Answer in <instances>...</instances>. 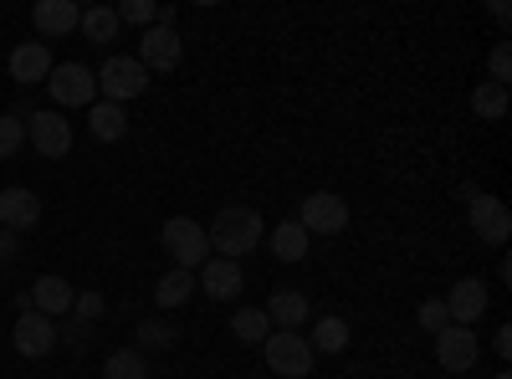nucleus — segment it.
I'll list each match as a JSON object with an SVG mask.
<instances>
[{
    "instance_id": "nucleus-23",
    "label": "nucleus",
    "mask_w": 512,
    "mask_h": 379,
    "mask_svg": "<svg viewBox=\"0 0 512 379\" xmlns=\"http://www.w3.org/2000/svg\"><path fill=\"white\" fill-rule=\"evenodd\" d=\"M118 11L113 6H88V11H82V21H77V31L82 36H88V41H98V47H108V41L118 36Z\"/></svg>"
},
{
    "instance_id": "nucleus-8",
    "label": "nucleus",
    "mask_w": 512,
    "mask_h": 379,
    "mask_svg": "<svg viewBox=\"0 0 512 379\" xmlns=\"http://www.w3.org/2000/svg\"><path fill=\"white\" fill-rule=\"evenodd\" d=\"M180 57H185L180 31H169V26H149V31L139 36V67H144V72H175V67H180Z\"/></svg>"
},
{
    "instance_id": "nucleus-29",
    "label": "nucleus",
    "mask_w": 512,
    "mask_h": 379,
    "mask_svg": "<svg viewBox=\"0 0 512 379\" xmlns=\"http://www.w3.org/2000/svg\"><path fill=\"white\" fill-rule=\"evenodd\" d=\"M113 11H118V21H134V26H154V16H159L154 0H123Z\"/></svg>"
},
{
    "instance_id": "nucleus-6",
    "label": "nucleus",
    "mask_w": 512,
    "mask_h": 379,
    "mask_svg": "<svg viewBox=\"0 0 512 379\" xmlns=\"http://www.w3.org/2000/svg\"><path fill=\"white\" fill-rule=\"evenodd\" d=\"M52 98L62 103V108H93V98H98V72L93 67H82V62H62V67H52Z\"/></svg>"
},
{
    "instance_id": "nucleus-21",
    "label": "nucleus",
    "mask_w": 512,
    "mask_h": 379,
    "mask_svg": "<svg viewBox=\"0 0 512 379\" xmlns=\"http://www.w3.org/2000/svg\"><path fill=\"white\" fill-rule=\"evenodd\" d=\"M313 354H344L349 349V323L344 318H318L313 333H303Z\"/></svg>"
},
{
    "instance_id": "nucleus-17",
    "label": "nucleus",
    "mask_w": 512,
    "mask_h": 379,
    "mask_svg": "<svg viewBox=\"0 0 512 379\" xmlns=\"http://www.w3.org/2000/svg\"><path fill=\"white\" fill-rule=\"evenodd\" d=\"M11 77H16V82H47V77H52L47 41H21V47L11 52Z\"/></svg>"
},
{
    "instance_id": "nucleus-19",
    "label": "nucleus",
    "mask_w": 512,
    "mask_h": 379,
    "mask_svg": "<svg viewBox=\"0 0 512 379\" xmlns=\"http://www.w3.org/2000/svg\"><path fill=\"white\" fill-rule=\"evenodd\" d=\"M308 241H313V236H308L303 226H297V221H282V226L272 231L267 251H272L277 262H303V257H308Z\"/></svg>"
},
{
    "instance_id": "nucleus-26",
    "label": "nucleus",
    "mask_w": 512,
    "mask_h": 379,
    "mask_svg": "<svg viewBox=\"0 0 512 379\" xmlns=\"http://www.w3.org/2000/svg\"><path fill=\"white\" fill-rule=\"evenodd\" d=\"M472 108L487 118V123H497L502 113H507V88H497V82H477V93H472Z\"/></svg>"
},
{
    "instance_id": "nucleus-32",
    "label": "nucleus",
    "mask_w": 512,
    "mask_h": 379,
    "mask_svg": "<svg viewBox=\"0 0 512 379\" xmlns=\"http://www.w3.org/2000/svg\"><path fill=\"white\" fill-rule=\"evenodd\" d=\"M487 72H492V82H497V88H507V77H512V57H507V41H502V47H492V57H487Z\"/></svg>"
},
{
    "instance_id": "nucleus-4",
    "label": "nucleus",
    "mask_w": 512,
    "mask_h": 379,
    "mask_svg": "<svg viewBox=\"0 0 512 379\" xmlns=\"http://www.w3.org/2000/svg\"><path fill=\"white\" fill-rule=\"evenodd\" d=\"M149 88V72L139 67V57H108L103 67H98V93H103V103H128V98H139Z\"/></svg>"
},
{
    "instance_id": "nucleus-5",
    "label": "nucleus",
    "mask_w": 512,
    "mask_h": 379,
    "mask_svg": "<svg viewBox=\"0 0 512 379\" xmlns=\"http://www.w3.org/2000/svg\"><path fill=\"white\" fill-rule=\"evenodd\" d=\"M297 226H303L308 236H338L349 226V205L344 195H333V190H318L303 200V210H297Z\"/></svg>"
},
{
    "instance_id": "nucleus-30",
    "label": "nucleus",
    "mask_w": 512,
    "mask_h": 379,
    "mask_svg": "<svg viewBox=\"0 0 512 379\" xmlns=\"http://www.w3.org/2000/svg\"><path fill=\"white\" fill-rule=\"evenodd\" d=\"M415 318H420V328H425V333H441V328H451V313H446V303H441V298L420 303V313H415Z\"/></svg>"
},
{
    "instance_id": "nucleus-28",
    "label": "nucleus",
    "mask_w": 512,
    "mask_h": 379,
    "mask_svg": "<svg viewBox=\"0 0 512 379\" xmlns=\"http://www.w3.org/2000/svg\"><path fill=\"white\" fill-rule=\"evenodd\" d=\"M134 333H139V354H144V349H169V344H175V328H169V323H159V318L139 323Z\"/></svg>"
},
{
    "instance_id": "nucleus-7",
    "label": "nucleus",
    "mask_w": 512,
    "mask_h": 379,
    "mask_svg": "<svg viewBox=\"0 0 512 379\" xmlns=\"http://www.w3.org/2000/svg\"><path fill=\"white\" fill-rule=\"evenodd\" d=\"M11 344H16V354L21 359H47L62 339H57V318H47V313H21L16 318V328H11Z\"/></svg>"
},
{
    "instance_id": "nucleus-18",
    "label": "nucleus",
    "mask_w": 512,
    "mask_h": 379,
    "mask_svg": "<svg viewBox=\"0 0 512 379\" xmlns=\"http://www.w3.org/2000/svg\"><path fill=\"white\" fill-rule=\"evenodd\" d=\"M267 318H272V328H303L308 318H313V303L303 298V292H272V303L262 308Z\"/></svg>"
},
{
    "instance_id": "nucleus-16",
    "label": "nucleus",
    "mask_w": 512,
    "mask_h": 379,
    "mask_svg": "<svg viewBox=\"0 0 512 379\" xmlns=\"http://www.w3.org/2000/svg\"><path fill=\"white\" fill-rule=\"evenodd\" d=\"M41 221V200L31 190H0V226L6 231H31Z\"/></svg>"
},
{
    "instance_id": "nucleus-35",
    "label": "nucleus",
    "mask_w": 512,
    "mask_h": 379,
    "mask_svg": "<svg viewBox=\"0 0 512 379\" xmlns=\"http://www.w3.org/2000/svg\"><path fill=\"white\" fill-rule=\"evenodd\" d=\"M497 354H502V359L512 354V328H497Z\"/></svg>"
},
{
    "instance_id": "nucleus-11",
    "label": "nucleus",
    "mask_w": 512,
    "mask_h": 379,
    "mask_svg": "<svg viewBox=\"0 0 512 379\" xmlns=\"http://www.w3.org/2000/svg\"><path fill=\"white\" fill-rule=\"evenodd\" d=\"M472 231L487 241V246H507L512 236V216L497 195H472Z\"/></svg>"
},
{
    "instance_id": "nucleus-14",
    "label": "nucleus",
    "mask_w": 512,
    "mask_h": 379,
    "mask_svg": "<svg viewBox=\"0 0 512 379\" xmlns=\"http://www.w3.org/2000/svg\"><path fill=\"white\" fill-rule=\"evenodd\" d=\"M77 21H82V6H72V0H36L31 6V26L41 36H67L77 31Z\"/></svg>"
},
{
    "instance_id": "nucleus-36",
    "label": "nucleus",
    "mask_w": 512,
    "mask_h": 379,
    "mask_svg": "<svg viewBox=\"0 0 512 379\" xmlns=\"http://www.w3.org/2000/svg\"><path fill=\"white\" fill-rule=\"evenodd\" d=\"M497 379H507V374H497Z\"/></svg>"
},
{
    "instance_id": "nucleus-24",
    "label": "nucleus",
    "mask_w": 512,
    "mask_h": 379,
    "mask_svg": "<svg viewBox=\"0 0 512 379\" xmlns=\"http://www.w3.org/2000/svg\"><path fill=\"white\" fill-rule=\"evenodd\" d=\"M231 333L241 344H267L272 339V318L262 313V308H241L236 318H231Z\"/></svg>"
},
{
    "instance_id": "nucleus-12",
    "label": "nucleus",
    "mask_w": 512,
    "mask_h": 379,
    "mask_svg": "<svg viewBox=\"0 0 512 379\" xmlns=\"http://www.w3.org/2000/svg\"><path fill=\"white\" fill-rule=\"evenodd\" d=\"M446 313H451L456 328L482 323V313H487V287H482L477 277H461V282L451 287V298H446Z\"/></svg>"
},
{
    "instance_id": "nucleus-20",
    "label": "nucleus",
    "mask_w": 512,
    "mask_h": 379,
    "mask_svg": "<svg viewBox=\"0 0 512 379\" xmlns=\"http://www.w3.org/2000/svg\"><path fill=\"white\" fill-rule=\"evenodd\" d=\"M88 129H93V139L118 144V139L128 134V113H123L118 103H93V108H88Z\"/></svg>"
},
{
    "instance_id": "nucleus-1",
    "label": "nucleus",
    "mask_w": 512,
    "mask_h": 379,
    "mask_svg": "<svg viewBox=\"0 0 512 379\" xmlns=\"http://www.w3.org/2000/svg\"><path fill=\"white\" fill-rule=\"evenodd\" d=\"M262 236H267V226H262V216H256L251 205H226L221 216L205 226L210 251H216V257H226V262H241L246 251L262 246Z\"/></svg>"
},
{
    "instance_id": "nucleus-34",
    "label": "nucleus",
    "mask_w": 512,
    "mask_h": 379,
    "mask_svg": "<svg viewBox=\"0 0 512 379\" xmlns=\"http://www.w3.org/2000/svg\"><path fill=\"white\" fill-rule=\"evenodd\" d=\"M16 251H21L16 231H6V226H0V267H6V262H16Z\"/></svg>"
},
{
    "instance_id": "nucleus-13",
    "label": "nucleus",
    "mask_w": 512,
    "mask_h": 379,
    "mask_svg": "<svg viewBox=\"0 0 512 379\" xmlns=\"http://www.w3.org/2000/svg\"><path fill=\"white\" fill-rule=\"evenodd\" d=\"M72 298H77V287H72L67 277H57V272H47V277H36V282H31V308H36V313H47V318L72 313Z\"/></svg>"
},
{
    "instance_id": "nucleus-27",
    "label": "nucleus",
    "mask_w": 512,
    "mask_h": 379,
    "mask_svg": "<svg viewBox=\"0 0 512 379\" xmlns=\"http://www.w3.org/2000/svg\"><path fill=\"white\" fill-rule=\"evenodd\" d=\"M26 144V118L21 113H0V159H11Z\"/></svg>"
},
{
    "instance_id": "nucleus-3",
    "label": "nucleus",
    "mask_w": 512,
    "mask_h": 379,
    "mask_svg": "<svg viewBox=\"0 0 512 379\" xmlns=\"http://www.w3.org/2000/svg\"><path fill=\"white\" fill-rule=\"evenodd\" d=\"M267 349V369L272 374H282V379H303V374H313V349H308V339L303 333H292V328H272V339L262 344Z\"/></svg>"
},
{
    "instance_id": "nucleus-9",
    "label": "nucleus",
    "mask_w": 512,
    "mask_h": 379,
    "mask_svg": "<svg viewBox=\"0 0 512 379\" xmlns=\"http://www.w3.org/2000/svg\"><path fill=\"white\" fill-rule=\"evenodd\" d=\"M477 354H482V344H477V333L472 328H441L436 333V359H441V369L446 374H466V369H477Z\"/></svg>"
},
{
    "instance_id": "nucleus-33",
    "label": "nucleus",
    "mask_w": 512,
    "mask_h": 379,
    "mask_svg": "<svg viewBox=\"0 0 512 379\" xmlns=\"http://www.w3.org/2000/svg\"><path fill=\"white\" fill-rule=\"evenodd\" d=\"M57 339H67L72 349H82V344H88V323H77V318L62 323V328H57Z\"/></svg>"
},
{
    "instance_id": "nucleus-25",
    "label": "nucleus",
    "mask_w": 512,
    "mask_h": 379,
    "mask_svg": "<svg viewBox=\"0 0 512 379\" xmlns=\"http://www.w3.org/2000/svg\"><path fill=\"white\" fill-rule=\"evenodd\" d=\"M103 379H149V364L139 349H113L103 364Z\"/></svg>"
},
{
    "instance_id": "nucleus-22",
    "label": "nucleus",
    "mask_w": 512,
    "mask_h": 379,
    "mask_svg": "<svg viewBox=\"0 0 512 379\" xmlns=\"http://www.w3.org/2000/svg\"><path fill=\"white\" fill-rule=\"evenodd\" d=\"M190 292H195V272L175 267V272H164V277H159V287H154V308H180V303H190Z\"/></svg>"
},
{
    "instance_id": "nucleus-2",
    "label": "nucleus",
    "mask_w": 512,
    "mask_h": 379,
    "mask_svg": "<svg viewBox=\"0 0 512 379\" xmlns=\"http://www.w3.org/2000/svg\"><path fill=\"white\" fill-rule=\"evenodd\" d=\"M164 251L175 257V267H185V272H200L205 262H210V241H205V226L200 221H190V216H169L164 221Z\"/></svg>"
},
{
    "instance_id": "nucleus-10",
    "label": "nucleus",
    "mask_w": 512,
    "mask_h": 379,
    "mask_svg": "<svg viewBox=\"0 0 512 379\" xmlns=\"http://www.w3.org/2000/svg\"><path fill=\"white\" fill-rule=\"evenodd\" d=\"M26 134H31V149H36L41 159H62V154H72V123H67L62 113H31Z\"/></svg>"
},
{
    "instance_id": "nucleus-15",
    "label": "nucleus",
    "mask_w": 512,
    "mask_h": 379,
    "mask_svg": "<svg viewBox=\"0 0 512 379\" xmlns=\"http://www.w3.org/2000/svg\"><path fill=\"white\" fill-rule=\"evenodd\" d=\"M200 287H205V298H216V303H231L236 292H241V262L210 257V262L200 267Z\"/></svg>"
},
{
    "instance_id": "nucleus-31",
    "label": "nucleus",
    "mask_w": 512,
    "mask_h": 379,
    "mask_svg": "<svg viewBox=\"0 0 512 379\" xmlns=\"http://www.w3.org/2000/svg\"><path fill=\"white\" fill-rule=\"evenodd\" d=\"M72 318L93 328L103 318V298H98V292H77V298H72Z\"/></svg>"
}]
</instances>
